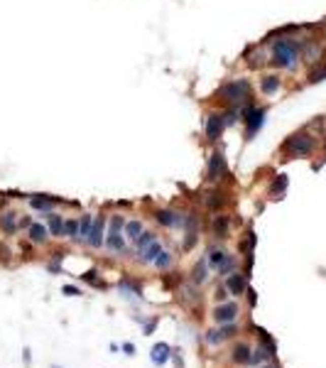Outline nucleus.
Masks as SVG:
<instances>
[{
  "label": "nucleus",
  "instance_id": "obj_1",
  "mask_svg": "<svg viewBox=\"0 0 326 368\" xmlns=\"http://www.w3.org/2000/svg\"><path fill=\"white\" fill-rule=\"evenodd\" d=\"M299 49H302V44H297L295 40L280 37L272 42V62L282 69H292L299 59Z\"/></svg>",
  "mask_w": 326,
  "mask_h": 368
},
{
  "label": "nucleus",
  "instance_id": "obj_2",
  "mask_svg": "<svg viewBox=\"0 0 326 368\" xmlns=\"http://www.w3.org/2000/svg\"><path fill=\"white\" fill-rule=\"evenodd\" d=\"M250 94H253L250 81L248 79H236V81H228L226 86H221L216 96L221 101H226V103H231L233 108H238V106L250 101Z\"/></svg>",
  "mask_w": 326,
  "mask_h": 368
},
{
  "label": "nucleus",
  "instance_id": "obj_3",
  "mask_svg": "<svg viewBox=\"0 0 326 368\" xmlns=\"http://www.w3.org/2000/svg\"><path fill=\"white\" fill-rule=\"evenodd\" d=\"M314 147H316V142L309 133H295L289 140L284 142V152L289 157H307L314 152Z\"/></svg>",
  "mask_w": 326,
  "mask_h": 368
},
{
  "label": "nucleus",
  "instance_id": "obj_4",
  "mask_svg": "<svg viewBox=\"0 0 326 368\" xmlns=\"http://www.w3.org/2000/svg\"><path fill=\"white\" fill-rule=\"evenodd\" d=\"M265 115H268V111H265V108H255V106H248V108H245V120H248L245 138H248V140H250L257 130L263 128V123H265Z\"/></svg>",
  "mask_w": 326,
  "mask_h": 368
},
{
  "label": "nucleus",
  "instance_id": "obj_5",
  "mask_svg": "<svg viewBox=\"0 0 326 368\" xmlns=\"http://www.w3.org/2000/svg\"><path fill=\"white\" fill-rule=\"evenodd\" d=\"M226 157L221 155V152H213L211 160H209V179L211 182H218V179H223L226 177Z\"/></svg>",
  "mask_w": 326,
  "mask_h": 368
},
{
  "label": "nucleus",
  "instance_id": "obj_6",
  "mask_svg": "<svg viewBox=\"0 0 326 368\" xmlns=\"http://www.w3.org/2000/svg\"><path fill=\"white\" fill-rule=\"evenodd\" d=\"M238 317V304L236 302H223V304H218L216 310H213V319L218 322V324H228V322H233Z\"/></svg>",
  "mask_w": 326,
  "mask_h": 368
},
{
  "label": "nucleus",
  "instance_id": "obj_7",
  "mask_svg": "<svg viewBox=\"0 0 326 368\" xmlns=\"http://www.w3.org/2000/svg\"><path fill=\"white\" fill-rule=\"evenodd\" d=\"M226 128V120H223V113H211L209 120H206V138L209 140H218L221 133Z\"/></svg>",
  "mask_w": 326,
  "mask_h": 368
},
{
  "label": "nucleus",
  "instance_id": "obj_8",
  "mask_svg": "<svg viewBox=\"0 0 326 368\" xmlns=\"http://www.w3.org/2000/svg\"><path fill=\"white\" fill-rule=\"evenodd\" d=\"M211 228H213V236H218V238H228V233H231V216H226V213L213 216Z\"/></svg>",
  "mask_w": 326,
  "mask_h": 368
},
{
  "label": "nucleus",
  "instance_id": "obj_9",
  "mask_svg": "<svg viewBox=\"0 0 326 368\" xmlns=\"http://www.w3.org/2000/svg\"><path fill=\"white\" fill-rule=\"evenodd\" d=\"M226 290L231 292V295H243V292L248 290L245 275H241V272H233V275H228V278H226Z\"/></svg>",
  "mask_w": 326,
  "mask_h": 368
},
{
  "label": "nucleus",
  "instance_id": "obj_10",
  "mask_svg": "<svg viewBox=\"0 0 326 368\" xmlns=\"http://www.w3.org/2000/svg\"><path fill=\"white\" fill-rule=\"evenodd\" d=\"M170 344H165V341H157L155 346H152V354H150V358H152V363L155 366H165L167 363V358H170Z\"/></svg>",
  "mask_w": 326,
  "mask_h": 368
},
{
  "label": "nucleus",
  "instance_id": "obj_11",
  "mask_svg": "<svg viewBox=\"0 0 326 368\" xmlns=\"http://www.w3.org/2000/svg\"><path fill=\"white\" fill-rule=\"evenodd\" d=\"M103 216H96V221H93V226H91V233H88V246H93V248H99L101 243H103Z\"/></svg>",
  "mask_w": 326,
  "mask_h": 368
},
{
  "label": "nucleus",
  "instance_id": "obj_12",
  "mask_svg": "<svg viewBox=\"0 0 326 368\" xmlns=\"http://www.w3.org/2000/svg\"><path fill=\"white\" fill-rule=\"evenodd\" d=\"M17 213H13V211H5L3 216H0V228L8 233V236H13V233H17Z\"/></svg>",
  "mask_w": 326,
  "mask_h": 368
},
{
  "label": "nucleus",
  "instance_id": "obj_13",
  "mask_svg": "<svg viewBox=\"0 0 326 368\" xmlns=\"http://www.w3.org/2000/svg\"><path fill=\"white\" fill-rule=\"evenodd\" d=\"M250 356H253V351H250L248 344H236V346H233V361H236V363H241V366L250 363Z\"/></svg>",
  "mask_w": 326,
  "mask_h": 368
},
{
  "label": "nucleus",
  "instance_id": "obj_14",
  "mask_svg": "<svg viewBox=\"0 0 326 368\" xmlns=\"http://www.w3.org/2000/svg\"><path fill=\"white\" fill-rule=\"evenodd\" d=\"M280 76H275V74H270V76H263V81H260V91L265 94V96H272L277 88H280Z\"/></svg>",
  "mask_w": 326,
  "mask_h": 368
},
{
  "label": "nucleus",
  "instance_id": "obj_15",
  "mask_svg": "<svg viewBox=\"0 0 326 368\" xmlns=\"http://www.w3.org/2000/svg\"><path fill=\"white\" fill-rule=\"evenodd\" d=\"M155 219H157V224H162V226H167V228H170V226H179V224H182V219H179L174 211H167V209L157 211Z\"/></svg>",
  "mask_w": 326,
  "mask_h": 368
},
{
  "label": "nucleus",
  "instance_id": "obj_16",
  "mask_svg": "<svg viewBox=\"0 0 326 368\" xmlns=\"http://www.w3.org/2000/svg\"><path fill=\"white\" fill-rule=\"evenodd\" d=\"M159 253H162V246H159L157 241H152L150 246H145V248L140 251V260L142 263H155V258Z\"/></svg>",
  "mask_w": 326,
  "mask_h": 368
},
{
  "label": "nucleus",
  "instance_id": "obj_17",
  "mask_svg": "<svg viewBox=\"0 0 326 368\" xmlns=\"http://www.w3.org/2000/svg\"><path fill=\"white\" fill-rule=\"evenodd\" d=\"M29 204H32V209H37V211H52V206H54V197L40 194V197L32 199Z\"/></svg>",
  "mask_w": 326,
  "mask_h": 368
},
{
  "label": "nucleus",
  "instance_id": "obj_18",
  "mask_svg": "<svg viewBox=\"0 0 326 368\" xmlns=\"http://www.w3.org/2000/svg\"><path fill=\"white\" fill-rule=\"evenodd\" d=\"M287 184H289L287 174H277V177H275V182L270 184V194H272V197H277V194H284Z\"/></svg>",
  "mask_w": 326,
  "mask_h": 368
},
{
  "label": "nucleus",
  "instance_id": "obj_19",
  "mask_svg": "<svg viewBox=\"0 0 326 368\" xmlns=\"http://www.w3.org/2000/svg\"><path fill=\"white\" fill-rule=\"evenodd\" d=\"M49 231H52V236H64V219L57 216V213H49Z\"/></svg>",
  "mask_w": 326,
  "mask_h": 368
},
{
  "label": "nucleus",
  "instance_id": "obj_20",
  "mask_svg": "<svg viewBox=\"0 0 326 368\" xmlns=\"http://www.w3.org/2000/svg\"><path fill=\"white\" fill-rule=\"evenodd\" d=\"M226 255H228V253H223L221 248H211V251H209V255H206V263H209L211 268L218 270V265L223 263V258H226Z\"/></svg>",
  "mask_w": 326,
  "mask_h": 368
},
{
  "label": "nucleus",
  "instance_id": "obj_21",
  "mask_svg": "<svg viewBox=\"0 0 326 368\" xmlns=\"http://www.w3.org/2000/svg\"><path fill=\"white\" fill-rule=\"evenodd\" d=\"M206 268H209V263L206 260H199L197 265H194V272H191V280L197 285H201L204 280H206Z\"/></svg>",
  "mask_w": 326,
  "mask_h": 368
},
{
  "label": "nucleus",
  "instance_id": "obj_22",
  "mask_svg": "<svg viewBox=\"0 0 326 368\" xmlns=\"http://www.w3.org/2000/svg\"><path fill=\"white\" fill-rule=\"evenodd\" d=\"M29 238L35 243H44L47 241V228L40 224H29Z\"/></svg>",
  "mask_w": 326,
  "mask_h": 368
},
{
  "label": "nucleus",
  "instance_id": "obj_23",
  "mask_svg": "<svg viewBox=\"0 0 326 368\" xmlns=\"http://www.w3.org/2000/svg\"><path fill=\"white\" fill-rule=\"evenodd\" d=\"M140 233H142L140 221H128V224H125V236H128V238H130L133 243L140 238Z\"/></svg>",
  "mask_w": 326,
  "mask_h": 368
},
{
  "label": "nucleus",
  "instance_id": "obj_24",
  "mask_svg": "<svg viewBox=\"0 0 326 368\" xmlns=\"http://www.w3.org/2000/svg\"><path fill=\"white\" fill-rule=\"evenodd\" d=\"M304 57H307V62L316 64V62H319V57H321V47H319L316 42L307 44V49H304Z\"/></svg>",
  "mask_w": 326,
  "mask_h": 368
},
{
  "label": "nucleus",
  "instance_id": "obj_25",
  "mask_svg": "<svg viewBox=\"0 0 326 368\" xmlns=\"http://www.w3.org/2000/svg\"><path fill=\"white\" fill-rule=\"evenodd\" d=\"M326 79V64H316L312 71H309V84H319Z\"/></svg>",
  "mask_w": 326,
  "mask_h": 368
},
{
  "label": "nucleus",
  "instance_id": "obj_26",
  "mask_svg": "<svg viewBox=\"0 0 326 368\" xmlns=\"http://www.w3.org/2000/svg\"><path fill=\"white\" fill-rule=\"evenodd\" d=\"M223 201H226V199L221 197L218 192H216V194H206V199H204V204H206L209 209H221V206H223Z\"/></svg>",
  "mask_w": 326,
  "mask_h": 368
},
{
  "label": "nucleus",
  "instance_id": "obj_27",
  "mask_svg": "<svg viewBox=\"0 0 326 368\" xmlns=\"http://www.w3.org/2000/svg\"><path fill=\"white\" fill-rule=\"evenodd\" d=\"M91 226H93L91 216H84V219L79 221V236H76V238H88V233H91Z\"/></svg>",
  "mask_w": 326,
  "mask_h": 368
},
{
  "label": "nucleus",
  "instance_id": "obj_28",
  "mask_svg": "<svg viewBox=\"0 0 326 368\" xmlns=\"http://www.w3.org/2000/svg\"><path fill=\"white\" fill-rule=\"evenodd\" d=\"M64 236H69V238H76V236H79V221H76V219L64 221Z\"/></svg>",
  "mask_w": 326,
  "mask_h": 368
},
{
  "label": "nucleus",
  "instance_id": "obj_29",
  "mask_svg": "<svg viewBox=\"0 0 326 368\" xmlns=\"http://www.w3.org/2000/svg\"><path fill=\"white\" fill-rule=\"evenodd\" d=\"M172 265V255L167 253V251H162V253L155 258V268H159V270H167Z\"/></svg>",
  "mask_w": 326,
  "mask_h": 368
},
{
  "label": "nucleus",
  "instance_id": "obj_30",
  "mask_svg": "<svg viewBox=\"0 0 326 368\" xmlns=\"http://www.w3.org/2000/svg\"><path fill=\"white\" fill-rule=\"evenodd\" d=\"M233 268H236V260H233V255H226V258H223V263L218 265V272H221V275H228V272H231Z\"/></svg>",
  "mask_w": 326,
  "mask_h": 368
},
{
  "label": "nucleus",
  "instance_id": "obj_31",
  "mask_svg": "<svg viewBox=\"0 0 326 368\" xmlns=\"http://www.w3.org/2000/svg\"><path fill=\"white\" fill-rule=\"evenodd\" d=\"M108 246H111L113 251H123V248H125V243H123V238H120V233H111V236H108Z\"/></svg>",
  "mask_w": 326,
  "mask_h": 368
},
{
  "label": "nucleus",
  "instance_id": "obj_32",
  "mask_svg": "<svg viewBox=\"0 0 326 368\" xmlns=\"http://www.w3.org/2000/svg\"><path fill=\"white\" fill-rule=\"evenodd\" d=\"M152 241H155V233H140V238L135 241V248H138V251H142L145 246H150Z\"/></svg>",
  "mask_w": 326,
  "mask_h": 368
},
{
  "label": "nucleus",
  "instance_id": "obj_33",
  "mask_svg": "<svg viewBox=\"0 0 326 368\" xmlns=\"http://www.w3.org/2000/svg\"><path fill=\"white\" fill-rule=\"evenodd\" d=\"M84 280L86 283H91V285H99V287H103V283H101V278H99V272L96 270H88L84 275Z\"/></svg>",
  "mask_w": 326,
  "mask_h": 368
},
{
  "label": "nucleus",
  "instance_id": "obj_34",
  "mask_svg": "<svg viewBox=\"0 0 326 368\" xmlns=\"http://www.w3.org/2000/svg\"><path fill=\"white\" fill-rule=\"evenodd\" d=\"M223 120H226V126L236 123V120H238V108H228L226 113H223Z\"/></svg>",
  "mask_w": 326,
  "mask_h": 368
},
{
  "label": "nucleus",
  "instance_id": "obj_35",
  "mask_svg": "<svg viewBox=\"0 0 326 368\" xmlns=\"http://www.w3.org/2000/svg\"><path fill=\"white\" fill-rule=\"evenodd\" d=\"M221 339H223V336H221V331H206V341H209V344H211V346H216V344H221Z\"/></svg>",
  "mask_w": 326,
  "mask_h": 368
},
{
  "label": "nucleus",
  "instance_id": "obj_36",
  "mask_svg": "<svg viewBox=\"0 0 326 368\" xmlns=\"http://www.w3.org/2000/svg\"><path fill=\"white\" fill-rule=\"evenodd\" d=\"M236 331H238V329H236V324H233V322H228V324L221 329V336H223V339H231Z\"/></svg>",
  "mask_w": 326,
  "mask_h": 368
},
{
  "label": "nucleus",
  "instance_id": "obj_37",
  "mask_svg": "<svg viewBox=\"0 0 326 368\" xmlns=\"http://www.w3.org/2000/svg\"><path fill=\"white\" fill-rule=\"evenodd\" d=\"M61 292H64V295H69V297H79V295H81V290H79V287H74V285H64V287H61Z\"/></svg>",
  "mask_w": 326,
  "mask_h": 368
},
{
  "label": "nucleus",
  "instance_id": "obj_38",
  "mask_svg": "<svg viewBox=\"0 0 326 368\" xmlns=\"http://www.w3.org/2000/svg\"><path fill=\"white\" fill-rule=\"evenodd\" d=\"M194 243H197V231H189V233H186V241H184V251H189Z\"/></svg>",
  "mask_w": 326,
  "mask_h": 368
},
{
  "label": "nucleus",
  "instance_id": "obj_39",
  "mask_svg": "<svg viewBox=\"0 0 326 368\" xmlns=\"http://www.w3.org/2000/svg\"><path fill=\"white\" fill-rule=\"evenodd\" d=\"M125 226V224H123V219H120V216H113V226H111V233H120V228Z\"/></svg>",
  "mask_w": 326,
  "mask_h": 368
},
{
  "label": "nucleus",
  "instance_id": "obj_40",
  "mask_svg": "<svg viewBox=\"0 0 326 368\" xmlns=\"http://www.w3.org/2000/svg\"><path fill=\"white\" fill-rule=\"evenodd\" d=\"M174 368H184V361H182L179 351H174Z\"/></svg>",
  "mask_w": 326,
  "mask_h": 368
},
{
  "label": "nucleus",
  "instance_id": "obj_41",
  "mask_svg": "<svg viewBox=\"0 0 326 368\" xmlns=\"http://www.w3.org/2000/svg\"><path fill=\"white\" fill-rule=\"evenodd\" d=\"M22 358H25V366H29V361H32V356H29V349L22 351Z\"/></svg>",
  "mask_w": 326,
  "mask_h": 368
},
{
  "label": "nucleus",
  "instance_id": "obj_42",
  "mask_svg": "<svg viewBox=\"0 0 326 368\" xmlns=\"http://www.w3.org/2000/svg\"><path fill=\"white\" fill-rule=\"evenodd\" d=\"M248 299H250V304H255V290H248Z\"/></svg>",
  "mask_w": 326,
  "mask_h": 368
},
{
  "label": "nucleus",
  "instance_id": "obj_43",
  "mask_svg": "<svg viewBox=\"0 0 326 368\" xmlns=\"http://www.w3.org/2000/svg\"><path fill=\"white\" fill-rule=\"evenodd\" d=\"M123 351H125V354H133L135 349H133V344H123Z\"/></svg>",
  "mask_w": 326,
  "mask_h": 368
},
{
  "label": "nucleus",
  "instance_id": "obj_44",
  "mask_svg": "<svg viewBox=\"0 0 326 368\" xmlns=\"http://www.w3.org/2000/svg\"><path fill=\"white\" fill-rule=\"evenodd\" d=\"M226 292H228V290L223 287V290H218V295H216V297H218V299H226Z\"/></svg>",
  "mask_w": 326,
  "mask_h": 368
},
{
  "label": "nucleus",
  "instance_id": "obj_45",
  "mask_svg": "<svg viewBox=\"0 0 326 368\" xmlns=\"http://www.w3.org/2000/svg\"><path fill=\"white\" fill-rule=\"evenodd\" d=\"M324 150H326V138H324Z\"/></svg>",
  "mask_w": 326,
  "mask_h": 368
},
{
  "label": "nucleus",
  "instance_id": "obj_46",
  "mask_svg": "<svg viewBox=\"0 0 326 368\" xmlns=\"http://www.w3.org/2000/svg\"><path fill=\"white\" fill-rule=\"evenodd\" d=\"M324 32H326V25H324Z\"/></svg>",
  "mask_w": 326,
  "mask_h": 368
},
{
  "label": "nucleus",
  "instance_id": "obj_47",
  "mask_svg": "<svg viewBox=\"0 0 326 368\" xmlns=\"http://www.w3.org/2000/svg\"><path fill=\"white\" fill-rule=\"evenodd\" d=\"M265 368H270V366H265Z\"/></svg>",
  "mask_w": 326,
  "mask_h": 368
}]
</instances>
